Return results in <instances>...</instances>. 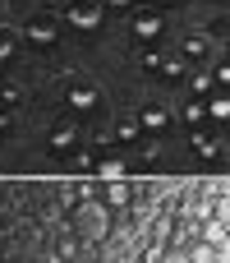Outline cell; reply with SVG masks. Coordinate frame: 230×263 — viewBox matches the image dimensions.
I'll use <instances>...</instances> for the list:
<instances>
[{
    "label": "cell",
    "instance_id": "obj_1",
    "mask_svg": "<svg viewBox=\"0 0 230 263\" xmlns=\"http://www.w3.org/2000/svg\"><path fill=\"white\" fill-rule=\"evenodd\" d=\"M60 23L97 28V23H101V0H65V5H60Z\"/></svg>",
    "mask_w": 230,
    "mask_h": 263
},
{
    "label": "cell",
    "instance_id": "obj_2",
    "mask_svg": "<svg viewBox=\"0 0 230 263\" xmlns=\"http://www.w3.org/2000/svg\"><path fill=\"white\" fill-rule=\"evenodd\" d=\"M55 32H60V9H37L32 18H28V37L32 42H55Z\"/></svg>",
    "mask_w": 230,
    "mask_h": 263
},
{
    "label": "cell",
    "instance_id": "obj_3",
    "mask_svg": "<svg viewBox=\"0 0 230 263\" xmlns=\"http://www.w3.org/2000/svg\"><path fill=\"white\" fill-rule=\"evenodd\" d=\"M106 222H111V217H106L101 203H83V208H78V231H83V236L101 240V236H106Z\"/></svg>",
    "mask_w": 230,
    "mask_h": 263
},
{
    "label": "cell",
    "instance_id": "obj_4",
    "mask_svg": "<svg viewBox=\"0 0 230 263\" xmlns=\"http://www.w3.org/2000/svg\"><path fill=\"white\" fill-rule=\"evenodd\" d=\"M97 92H101V88H97L92 79H69V83H65V97H69V106H78V111H88V106L97 102Z\"/></svg>",
    "mask_w": 230,
    "mask_h": 263
},
{
    "label": "cell",
    "instance_id": "obj_5",
    "mask_svg": "<svg viewBox=\"0 0 230 263\" xmlns=\"http://www.w3.org/2000/svg\"><path fill=\"white\" fill-rule=\"evenodd\" d=\"M161 28H166L161 9H138V18H134V32H138V37H157Z\"/></svg>",
    "mask_w": 230,
    "mask_h": 263
},
{
    "label": "cell",
    "instance_id": "obj_6",
    "mask_svg": "<svg viewBox=\"0 0 230 263\" xmlns=\"http://www.w3.org/2000/svg\"><path fill=\"white\" fill-rule=\"evenodd\" d=\"M74 139H78V125H69V120H60L55 129H51V153H65V148H74Z\"/></svg>",
    "mask_w": 230,
    "mask_h": 263
},
{
    "label": "cell",
    "instance_id": "obj_7",
    "mask_svg": "<svg viewBox=\"0 0 230 263\" xmlns=\"http://www.w3.org/2000/svg\"><path fill=\"white\" fill-rule=\"evenodd\" d=\"M180 55H184V60H207V55H212V37H207V32H194Z\"/></svg>",
    "mask_w": 230,
    "mask_h": 263
},
{
    "label": "cell",
    "instance_id": "obj_8",
    "mask_svg": "<svg viewBox=\"0 0 230 263\" xmlns=\"http://www.w3.org/2000/svg\"><path fill=\"white\" fill-rule=\"evenodd\" d=\"M129 194H134V185L124 176H111L106 180V203H129Z\"/></svg>",
    "mask_w": 230,
    "mask_h": 263
},
{
    "label": "cell",
    "instance_id": "obj_9",
    "mask_svg": "<svg viewBox=\"0 0 230 263\" xmlns=\"http://www.w3.org/2000/svg\"><path fill=\"white\" fill-rule=\"evenodd\" d=\"M157 69H161L166 79H180V74H184V55H161V60H157Z\"/></svg>",
    "mask_w": 230,
    "mask_h": 263
},
{
    "label": "cell",
    "instance_id": "obj_10",
    "mask_svg": "<svg viewBox=\"0 0 230 263\" xmlns=\"http://www.w3.org/2000/svg\"><path fill=\"white\" fill-rule=\"evenodd\" d=\"M14 46H18V28L0 23V60H5V55H14Z\"/></svg>",
    "mask_w": 230,
    "mask_h": 263
},
{
    "label": "cell",
    "instance_id": "obj_11",
    "mask_svg": "<svg viewBox=\"0 0 230 263\" xmlns=\"http://www.w3.org/2000/svg\"><path fill=\"white\" fill-rule=\"evenodd\" d=\"M138 125H143V129H161V125H166V111H161V106H148V111L138 116Z\"/></svg>",
    "mask_w": 230,
    "mask_h": 263
},
{
    "label": "cell",
    "instance_id": "obj_12",
    "mask_svg": "<svg viewBox=\"0 0 230 263\" xmlns=\"http://www.w3.org/2000/svg\"><path fill=\"white\" fill-rule=\"evenodd\" d=\"M138 129H143V125H138V120H120V125H115V134H111V139H120V143H134V139H138Z\"/></svg>",
    "mask_w": 230,
    "mask_h": 263
},
{
    "label": "cell",
    "instance_id": "obj_13",
    "mask_svg": "<svg viewBox=\"0 0 230 263\" xmlns=\"http://www.w3.org/2000/svg\"><path fill=\"white\" fill-rule=\"evenodd\" d=\"M194 148H198L203 157H212V153H221V139H212V134H203V129H198V134H194Z\"/></svg>",
    "mask_w": 230,
    "mask_h": 263
},
{
    "label": "cell",
    "instance_id": "obj_14",
    "mask_svg": "<svg viewBox=\"0 0 230 263\" xmlns=\"http://www.w3.org/2000/svg\"><path fill=\"white\" fill-rule=\"evenodd\" d=\"M189 263H217V245H212V240L194 245V254H189Z\"/></svg>",
    "mask_w": 230,
    "mask_h": 263
},
{
    "label": "cell",
    "instance_id": "obj_15",
    "mask_svg": "<svg viewBox=\"0 0 230 263\" xmlns=\"http://www.w3.org/2000/svg\"><path fill=\"white\" fill-rule=\"evenodd\" d=\"M230 116V102H226V92H217L212 97V120H226Z\"/></svg>",
    "mask_w": 230,
    "mask_h": 263
},
{
    "label": "cell",
    "instance_id": "obj_16",
    "mask_svg": "<svg viewBox=\"0 0 230 263\" xmlns=\"http://www.w3.org/2000/svg\"><path fill=\"white\" fill-rule=\"evenodd\" d=\"M207 88H212V74H207V69H203V74H194V92H198V97H207Z\"/></svg>",
    "mask_w": 230,
    "mask_h": 263
},
{
    "label": "cell",
    "instance_id": "obj_17",
    "mask_svg": "<svg viewBox=\"0 0 230 263\" xmlns=\"http://www.w3.org/2000/svg\"><path fill=\"white\" fill-rule=\"evenodd\" d=\"M184 116H189V120H203V116H207V106H203V97H194V102H189V111H184Z\"/></svg>",
    "mask_w": 230,
    "mask_h": 263
},
{
    "label": "cell",
    "instance_id": "obj_18",
    "mask_svg": "<svg viewBox=\"0 0 230 263\" xmlns=\"http://www.w3.org/2000/svg\"><path fill=\"white\" fill-rule=\"evenodd\" d=\"M101 5H129V0H101Z\"/></svg>",
    "mask_w": 230,
    "mask_h": 263
}]
</instances>
